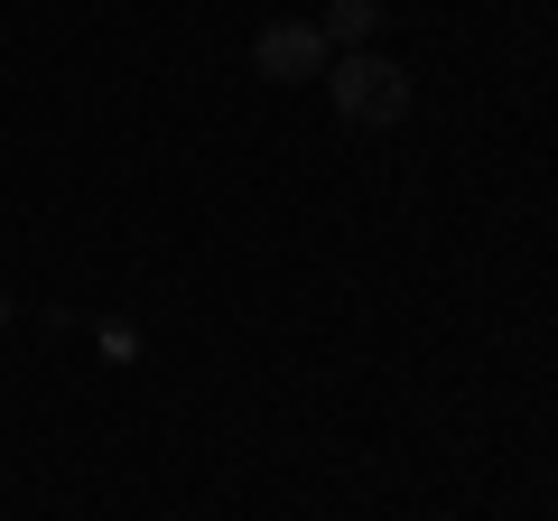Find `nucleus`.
<instances>
[{
  "instance_id": "obj_1",
  "label": "nucleus",
  "mask_w": 558,
  "mask_h": 521,
  "mask_svg": "<svg viewBox=\"0 0 558 521\" xmlns=\"http://www.w3.org/2000/svg\"><path fill=\"white\" fill-rule=\"evenodd\" d=\"M326 102H336V121H354V131H400V121H410V75H400L381 47H344V57L326 65Z\"/></svg>"
},
{
  "instance_id": "obj_2",
  "label": "nucleus",
  "mask_w": 558,
  "mask_h": 521,
  "mask_svg": "<svg viewBox=\"0 0 558 521\" xmlns=\"http://www.w3.org/2000/svg\"><path fill=\"white\" fill-rule=\"evenodd\" d=\"M326 65H336V47H326L317 20H270L252 38V75H270V84H317Z\"/></svg>"
},
{
  "instance_id": "obj_3",
  "label": "nucleus",
  "mask_w": 558,
  "mask_h": 521,
  "mask_svg": "<svg viewBox=\"0 0 558 521\" xmlns=\"http://www.w3.org/2000/svg\"><path fill=\"white\" fill-rule=\"evenodd\" d=\"M373 28H381V0H336V10H326V47H373Z\"/></svg>"
},
{
  "instance_id": "obj_4",
  "label": "nucleus",
  "mask_w": 558,
  "mask_h": 521,
  "mask_svg": "<svg viewBox=\"0 0 558 521\" xmlns=\"http://www.w3.org/2000/svg\"><path fill=\"white\" fill-rule=\"evenodd\" d=\"M0 326H10V299H0Z\"/></svg>"
}]
</instances>
